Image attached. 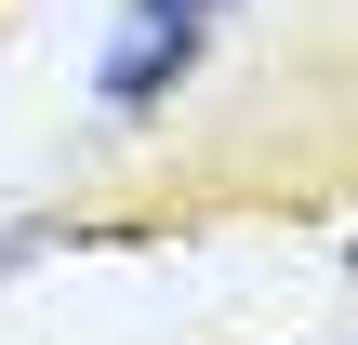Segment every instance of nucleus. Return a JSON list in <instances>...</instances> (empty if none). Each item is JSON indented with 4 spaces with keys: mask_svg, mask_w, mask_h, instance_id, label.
Masks as SVG:
<instances>
[{
    "mask_svg": "<svg viewBox=\"0 0 358 345\" xmlns=\"http://www.w3.org/2000/svg\"><path fill=\"white\" fill-rule=\"evenodd\" d=\"M199 53H213V27H186V13H133L120 40H106V66H93V93H106V120H146V106H173L186 80H199Z\"/></svg>",
    "mask_w": 358,
    "mask_h": 345,
    "instance_id": "1",
    "label": "nucleus"
},
{
    "mask_svg": "<svg viewBox=\"0 0 358 345\" xmlns=\"http://www.w3.org/2000/svg\"><path fill=\"white\" fill-rule=\"evenodd\" d=\"M133 13H146V27H159V13H186V27H213L226 0H133Z\"/></svg>",
    "mask_w": 358,
    "mask_h": 345,
    "instance_id": "2",
    "label": "nucleus"
}]
</instances>
